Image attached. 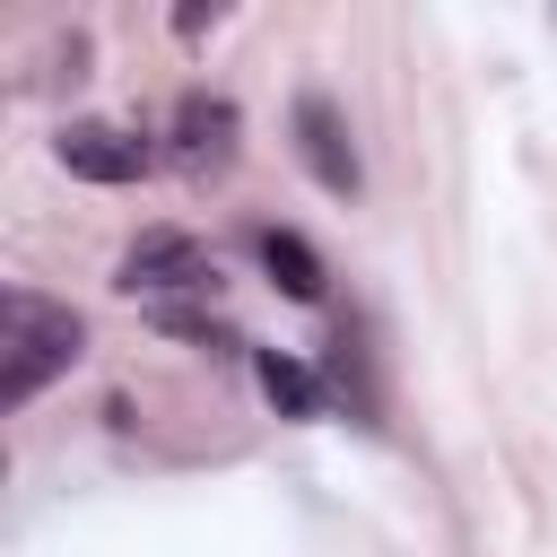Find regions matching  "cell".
Listing matches in <instances>:
<instances>
[{
    "instance_id": "7",
    "label": "cell",
    "mask_w": 557,
    "mask_h": 557,
    "mask_svg": "<svg viewBox=\"0 0 557 557\" xmlns=\"http://www.w3.org/2000/svg\"><path fill=\"white\" fill-rule=\"evenodd\" d=\"M252 383H261V400H270L278 418H322V374H313L305 357H287V348H252Z\"/></svg>"
},
{
    "instance_id": "3",
    "label": "cell",
    "mask_w": 557,
    "mask_h": 557,
    "mask_svg": "<svg viewBox=\"0 0 557 557\" xmlns=\"http://www.w3.org/2000/svg\"><path fill=\"white\" fill-rule=\"evenodd\" d=\"M296 157H305V174H313L331 200H357V191H366V165H357L348 113H339L322 87H305V96H296Z\"/></svg>"
},
{
    "instance_id": "2",
    "label": "cell",
    "mask_w": 557,
    "mask_h": 557,
    "mask_svg": "<svg viewBox=\"0 0 557 557\" xmlns=\"http://www.w3.org/2000/svg\"><path fill=\"white\" fill-rule=\"evenodd\" d=\"M113 287H122V296H148V313H157V305H174V296H209V287H218V261H209L200 235H183V226H139L131 252L113 261Z\"/></svg>"
},
{
    "instance_id": "5",
    "label": "cell",
    "mask_w": 557,
    "mask_h": 557,
    "mask_svg": "<svg viewBox=\"0 0 557 557\" xmlns=\"http://www.w3.org/2000/svg\"><path fill=\"white\" fill-rule=\"evenodd\" d=\"M235 131H244L235 96H209V87H191V96L174 104V122H165V139H174V165H183V174H218V165L235 157Z\"/></svg>"
},
{
    "instance_id": "4",
    "label": "cell",
    "mask_w": 557,
    "mask_h": 557,
    "mask_svg": "<svg viewBox=\"0 0 557 557\" xmlns=\"http://www.w3.org/2000/svg\"><path fill=\"white\" fill-rule=\"evenodd\" d=\"M52 157L78 174V183H104V191H122V183H139L148 165H157V148L139 139V131H122V122H61L52 131Z\"/></svg>"
},
{
    "instance_id": "1",
    "label": "cell",
    "mask_w": 557,
    "mask_h": 557,
    "mask_svg": "<svg viewBox=\"0 0 557 557\" xmlns=\"http://www.w3.org/2000/svg\"><path fill=\"white\" fill-rule=\"evenodd\" d=\"M87 357V322L70 313V305H52V296H35V287H9L0 296V400L9 409H26L52 374H70Z\"/></svg>"
},
{
    "instance_id": "6",
    "label": "cell",
    "mask_w": 557,
    "mask_h": 557,
    "mask_svg": "<svg viewBox=\"0 0 557 557\" xmlns=\"http://www.w3.org/2000/svg\"><path fill=\"white\" fill-rule=\"evenodd\" d=\"M252 252H261V270H270V287L287 305H322L331 296V270H322V252L296 226H252Z\"/></svg>"
},
{
    "instance_id": "9",
    "label": "cell",
    "mask_w": 557,
    "mask_h": 557,
    "mask_svg": "<svg viewBox=\"0 0 557 557\" xmlns=\"http://www.w3.org/2000/svg\"><path fill=\"white\" fill-rule=\"evenodd\" d=\"M218 17H226V9H218V0H209V9H200V0H191V9H174V35H209V26H218Z\"/></svg>"
},
{
    "instance_id": "8",
    "label": "cell",
    "mask_w": 557,
    "mask_h": 557,
    "mask_svg": "<svg viewBox=\"0 0 557 557\" xmlns=\"http://www.w3.org/2000/svg\"><path fill=\"white\" fill-rule=\"evenodd\" d=\"M165 339H191V348H209V357H252V339L226 322V313H191V305H157L148 313Z\"/></svg>"
}]
</instances>
